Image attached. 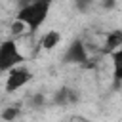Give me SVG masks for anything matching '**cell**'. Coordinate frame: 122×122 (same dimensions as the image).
<instances>
[{
    "mask_svg": "<svg viewBox=\"0 0 122 122\" xmlns=\"http://www.w3.org/2000/svg\"><path fill=\"white\" fill-rule=\"evenodd\" d=\"M50 10H51V4L48 2H38V0H29L25 2L19 10H17V15L15 19L21 21L29 32H36L42 29V25L46 23L48 15H50Z\"/></svg>",
    "mask_w": 122,
    "mask_h": 122,
    "instance_id": "1",
    "label": "cell"
},
{
    "mask_svg": "<svg viewBox=\"0 0 122 122\" xmlns=\"http://www.w3.org/2000/svg\"><path fill=\"white\" fill-rule=\"evenodd\" d=\"M25 55L15 38H6L0 42V74H8L11 69L23 65Z\"/></svg>",
    "mask_w": 122,
    "mask_h": 122,
    "instance_id": "2",
    "label": "cell"
},
{
    "mask_svg": "<svg viewBox=\"0 0 122 122\" xmlns=\"http://www.w3.org/2000/svg\"><path fill=\"white\" fill-rule=\"evenodd\" d=\"M32 80V71L25 65H19L15 69H11L6 74V82H4V90L8 93H15L19 90H23L29 82Z\"/></svg>",
    "mask_w": 122,
    "mask_h": 122,
    "instance_id": "3",
    "label": "cell"
},
{
    "mask_svg": "<svg viewBox=\"0 0 122 122\" xmlns=\"http://www.w3.org/2000/svg\"><path fill=\"white\" fill-rule=\"evenodd\" d=\"M63 59H65V63H74V65H82V63H86V61L90 59L88 46H86L82 40H74V42L67 48Z\"/></svg>",
    "mask_w": 122,
    "mask_h": 122,
    "instance_id": "4",
    "label": "cell"
},
{
    "mask_svg": "<svg viewBox=\"0 0 122 122\" xmlns=\"http://www.w3.org/2000/svg\"><path fill=\"white\" fill-rule=\"evenodd\" d=\"M118 48H122V30L120 29H114V30H109L107 36H105V42H103V53H112L116 51Z\"/></svg>",
    "mask_w": 122,
    "mask_h": 122,
    "instance_id": "5",
    "label": "cell"
},
{
    "mask_svg": "<svg viewBox=\"0 0 122 122\" xmlns=\"http://www.w3.org/2000/svg\"><path fill=\"white\" fill-rule=\"evenodd\" d=\"M78 101V93L76 90L72 88H59L53 95V103L55 105H61V107H67V105H72Z\"/></svg>",
    "mask_w": 122,
    "mask_h": 122,
    "instance_id": "6",
    "label": "cell"
},
{
    "mask_svg": "<svg viewBox=\"0 0 122 122\" xmlns=\"http://www.w3.org/2000/svg\"><path fill=\"white\" fill-rule=\"evenodd\" d=\"M109 57H111V69H112V82L114 86H120L122 84V48L112 51Z\"/></svg>",
    "mask_w": 122,
    "mask_h": 122,
    "instance_id": "7",
    "label": "cell"
},
{
    "mask_svg": "<svg viewBox=\"0 0 122 122\" xmlns=\"http://www.w3.org/2000/svg\"><path fill=\"white\" fill-rule=\"evenodd\" d=\"M59 42H61V32L59 30H46L44 36H42V40H40V48L46 50V51H50V50L57 48Z\"/></svg>",
    "mask_w": 122,
    "mask_h": 122,
    "instance_id": "8",
    "label": "cell"
},
{
    "mask_svg": "<svg viewBox=\"0 0 122 122\" xmlns=\"http://www.w3.org/2000/svg\"><path fill=\"white\" fill-rule=\"evenodd\" d=\"M17 114H19V107H15V105H11V107H8L6 111H2V118H4V120H13Z\"/></svg>",
    "mask_w": 122,
    "mask_h": 122,
    "instance_id": "9",
    "label": "cell"
},
{
    "mask_svg": "<svg viewBox=\"0 0 122 122\" xmlns=\"http://www.w3.org/2000/svg\"><path fill=\"white\" fill-rule=\"evenodd\" d=\"M32 105H34V107H42V105H44V97H42L40 93H36V95L32 97Z\"/></svg>",
    "mask_w": 122,
    "mask_h": 122,
    "instance_id": "10",
    "label": "cell"
},
{
    "mask_svg": "<svg viewBox=\"0 0 122 122\" xmlns=\"http://www.w3.org/2000/svg\"><path fill=\"white\" fill-rule=\"evenodd\" d=\"M71 122H92V120H90V118H86V116L76 114V116H72V118H71Z\"/></svg>",
    "mask_w": 122,
    "mask_h": 122,
    "instance_id": "11",
    "label": "cell"
},
{
    "mask_svg": "<svg viewBox=\"0 0 122 122\" xmlns=\"http://www.w3.org/2000/svg\"><path fill=\"white\" fill-rule=\"evenodd\" d=\"M38 2H48V4H53L55 0H38Z\"/></svg>",
    "mask_w": 122,
    "mask_h": 122,
    "instance_id": "12",
    "label": "cell"
}]
</instances>
